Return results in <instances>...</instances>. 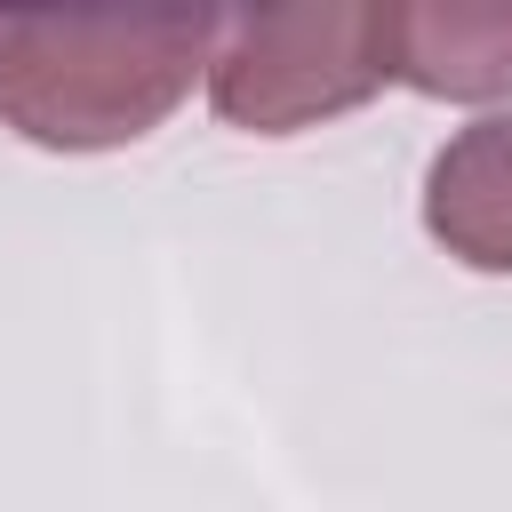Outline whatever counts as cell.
<instances>
[{"mask_svg":"<svg viewBox=\"0 0 512 512\" xmlns=\"http://www.w3.org/2000/svg\"><path fill=\"white\" fill-rule=\"evenodd\" d=\"M392 80L448 104L512 96V0H400L384 8Z\"/></svg>","mask_w":512,"mask_h":512,"instance_id":"3","label":"cell"},{"mask_svg":"<svg viewBox=\"0 0 512 512\" xmlns=\"http://www.w3.org/2000/svg\"><path fill=\"white\" fill-rule=\"evenodd\" d=\"M424 232L472 264L512 272V112L464 120L424 168Z\"/></svg>","mask_w":512,"mask_h":512,"instance_id":"4","label":"cell"},{"mask_svg":"<svg viewBox=\"0 0 512 512\" xmlns=\"http://www.w3.org/2000/svg\"><path fill=\"white\" fill-rule=\"evenodd\" d=\"M216 24V8H0V128L40 152H120L192 96Z\"/></svg>","mask_w":512,"mask_h":512,"instance_id":"1","label":"cell"},{"mask_svg":"<svg viewBox=\"0 0 512 512\" xmlns=\"http://www.w3.org/2000/svg\"><path fill=\"white\" fill-rule=\"evenodd\" d=\"M392 80L376 0H304V8H232L208 48V104L224 128L296 136L336 112H360Z\"/></svg>","mask_w":512,"mask_h":512,"instance_id":"2","label":"cell"}]
</instances>
